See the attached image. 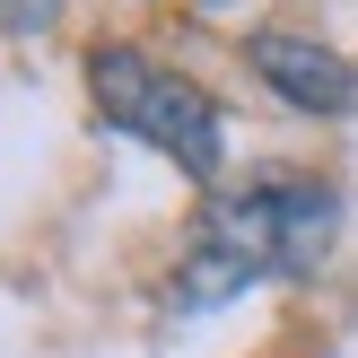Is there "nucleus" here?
<instances>
[{
  "label": "nucleus",
  "mask_w": 358,
  "mask_h": 358,
  "mask_svg": "<svg viewBox=\"0 0 358 358\" xmlns=\"http://www.w3.org/2000/svg\"><path fill=\"white\" fill-rule=\"evenodd\" d=\"M245 62H254V79L271 87L280 105H297V114H324V122L358 114V62H350V52H332L324 35L262 27V35H245Z\"/></svg>",
  "instance_id": "7ed1b4c3"
},
{
  "label": "nucleus",
  "mask_w": 358,
  "mask_h": 358,
  "mask_svg": "<svg viewBox=\"0 0 358 358\" xmlns=\"http://www.w3.org/2000/svg\"><path fill=\"white\" fill-rule=\"evenodd\" d=\"M62 17V0H0V35H44Z\"/></svg>",
  "instance_id": "20e7f679"
},
{
  "label": "nucleus",
  "mask_w": 358,
  "mask_h": 358,
  "mask_svg": "<svg viewBox=\"0 0 358 358\" xmlns=\"http://www.w3.org/2000/svg\"><path fill=\"white\" fill-rule=\"evenodd\" d=\"M87 96H96L105 131L157 149L175 175H192V184L219 175L227 122H219V105H210L201 79H184V70L149 62V52H131V44H96V52H87Z\"/></svg>",
  "instance_id": "f03ea898"
},
{
  "label": "nucleus",
  "mask_w": 358,
  "mask_h": 358,
  "mask_svg": "<svg viewBox=\"0 0 358 358\" xmlns=\"http://www.w3.org/2000/svg\"><path fill=\"white\" fill-rule=\"evenodd\" d=\"M201 9H245V0H201Z\"/></svg>",
  "instance_id": "39448f33"
},
{
  "label": "nucleus",
  "mask_w": 358,
  "mask_h": 358,
  "mask_svg": "<svg viewBox=\"0 0 358 358\" xmlns=\"http://www.w3.org/2000/svg\"><path fill=\"white\" fill-rule=\"evenodd\" d=\"M341 236V192L324 175H254L236 192H210L201 219L184 236V262H175V306L184 315H210L245 289H271V280H297L332 254Z\"/></svg>",
  "instance_id": "f257e3e1"
}]
</instances>
